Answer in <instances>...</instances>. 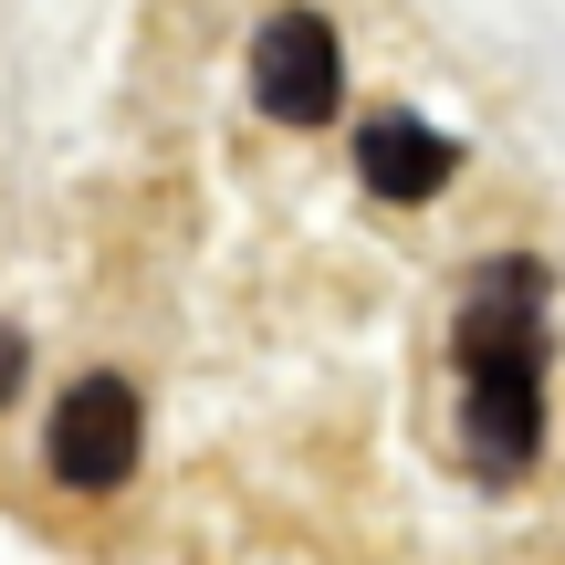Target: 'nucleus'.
Here are the masks:
<instances>
[{"label": "nucleus", "mask_w": 565, "mask_h": 565, "mask_svg": "<svg viewBox=\"0 0 565 565\" xmlns=\"http://www.w3.org/2000/svg\"><path fill=\"white\" fill-rule=\"evenodd\" d=\"M42 450H53V482H74V492H116L126 471H137V450H147V408H137V387L126 377H74L63 387V408H53V429H42Z\"/></svg>", "instance_id": "1"}, {"label": "nucleus", "mask_w": 565, "mask_h": 565, "mask_svg": "<svg viewBox=\"0 0 565 565\" xmlns=\"http://www.w3.org/2000/svg\"><path fill=\"white\" fill-rule=\"evenodd\" d=\"M21 366H32V345H21L11 324H0V408H11V387H21Z\"/></svg>", "instance_id": "5"}, {"label": "nucleus", "mask_w": 565, "mask_h": 565, "mask_svg": "<svg viewBox=\"0 0 565 565\" xmlns=\"http://www.w3.org/2000/svg\"><path fill=\"white\" fill-rule=\"evenodd\" d=\"M356 179L377 189V200H440V189L461 179V147H450L440 126H419V116H366L356 126Z\"/></svg>", "instance_id": "4"}, {"label": "nucleus", "mask_w": 565, "mask_h": 565, "mask_svg": "<svg viewBox=\"0 0 565 565\" xmlns=\"http://www.w3.org/2000/svg\"><path fill=\"white\" fill-rule=\"evenodd\" d=\"M545 450V366H471V461L492 482Z\"/></svg>", "instance_id": "3"}, {"label": "nucleus", "mask_w": 565, "mask_h": 565, "mask_svg": "<svg viewBox=\"0 0 565 565\" xmlns=\"http://www.w3.org/2000/svg\"><path fill=\"white\" fill-rule=\"evenodd\" d=\"M252 105L282 126H324L345 105V53L324 32V11H273L252 32Z\"/></svg>", "instance_id": "2"}]
</instances>
